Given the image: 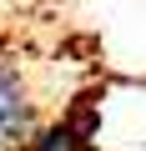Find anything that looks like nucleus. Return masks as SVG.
<instances>
[{"label": "nucleus", "instance_id": "obj_1", "mask_svg": "<svg viewBox=\"0 0 146 151\" xmlns=\"http://www.w3.org/2000/svg\"><path fill=\"white\" fill-rule=\"evenodd\" d=\"M0 136L10 141V151L35 136V111H30V101H25L20 70L5 65V60H0Z\"/></svg>", "mask_w": 146, "mask_h": 151}]
</instances>
